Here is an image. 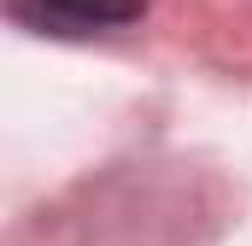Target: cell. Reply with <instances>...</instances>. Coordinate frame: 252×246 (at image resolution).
Here are the masks:
<instances>
[{
	"label": "cell",
	"instance_id": "obj_1",
	"mask_svg": "<svg viewBox=\"0 0 252 246\" xmlns=\"http://www.w3.org/2000/svg\"><path fill=\"white\" fill-rule=\"evenodd\" d=\"M18 12L41 30H59V35H82V30H112L129 24L141 12V0H18Z\"/></svg>",
	"mask_w": 252,
	"mask_h": 246
}]
</instances>
